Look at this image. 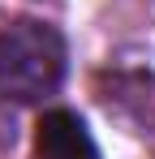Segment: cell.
Returning a JSON list of instances; mask_svg holds the SVG:
<instances>
[{
    "instance_id": "cell-2",
    "label": "cell",
    "mask_w": 155,
    "mask_h": 159,
    "mask_svg": "<svg viewBox=\"0 0 155 159\" xmlns=\"http://www.w3.org/2000/svg\"><path fill=\"white\" fill-rule=\"evenodd\" d=\"M35 155L39 159H99V151H95L86 125L78 120L73 112L56 107L35 129Z\"/></svg>"
},
{
    "instance_id": "cell-1",
    "label": "cell",
    "mask_w": 155,
    "mask_h": 159,
    "mask_svg": "<svg viewBox=\"0 0 155 159\" xmlns=\"http://www.w3.org/2000/svg\"><path fill=\"white\" fill-rule=\"evenodd\" d=\"M65 78V39L48 22H13L0 30V95L39 103Z\"/></svg>"
}]
</instances>
